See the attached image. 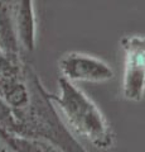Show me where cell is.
Here are the masks:
<instances>
[{
  "label": "cell",
  "mask_w": 145,
  "mask_h": 152,
  "mask_svg": "<svg viewBox=\"0 0 145 152\" xmlns=\"http://www.w3.org/2000/svg\"><path fill=\"white\" fill-rule=\"evenodd\" d=\"M25 75L29 86V102L14 110L17 134L45 140L62 152H87L59 117V112L49 98V91L29 64H25Z\"/></svg>",
  "instance_id": "6da1fadb"
},
{
  "label": "cell",
  "mask_w": 145,
  "mask_h": 152,
  "mask_svg": "<svg viewBox=\"0 0 145 152\" xmlns=\"http://www.w3.org/2000/svg\"><path fill=\"white\" fill-rule=\"evenodd\" d=\"M58 86L59 94L49 93V98L64 117L69 131L96 148L110 150L115 142L114 133L99 107L67 79L59 77Z\"/></svg>",
  "instance_id": "7a4b0ae2"
},
{
  "label": "cell",
  "mask_w": 145,
  "mask_h": 152,
  "mask_svg": "<svg viewBox=\"0 0 145 152\" xmlns=\"http://www.w3.org/2000/svg\"><path fill=\"white\" fill-rule=\"evenodd\" d=\"M123 95L126 100L140 102L145 95V34L125 36Z\"/></svg>",
  "instance_id": "3957f363"
},
{
  "label": "cell",
  "mask_w": 145,
  "mask_h": 152,
  "mask_svg": "<svg viewBox=\"0 0 145 152\" xmlns=\"http://www.w3.org/2000/svg\"><path fill=\"white\" fill-rule=\"evenodd\" d=\"M62 77L71 83H106L114 79V70L105 61L79 52H68L59 58Z\"/></svg>",
  "instance_id": "277c9868"
},
{
  "label": "cell",
  "mask_w": 145,
  "mask_h": 152,
  "mask_svg": "<svg viewBox=\"0 0 145 152\" xmlns=\"http://www.w3.org/2000/svg\"><path fill=\"white\" fill-rule=\"evenodd\" d=\"M17 3L18 0H0V48L8 57L20 61L24 58L17 34Z\"/></svg>",
  "instance_id": "5b68a950"
},
{
  "label": "cell",
  "mask_w": 145,
  "mask_h": 152,
  "mask_svg": "<svg viewBox=\"0 0 145 152\" xmlns=\"http://www.w3.org/2000/svg\"><path fill=\"white\" fill-rule=\"evenodd\" d=\"M15 26L22 51H34L37 45L34 0H18L15 12Z\"/></svg>",
  "instance_id": "8992f818"
},
{
  "label": "cell",
  "mask_w": 145,
  "mask_h": 152,
  "mask_svg": "<svg viewBox=\"0 0 145 152\" xmlns=\"http://www.w3.org/2000/svg\"><path fill=\"white\" fill-rule=\"evenodd\" d=\"M1 142H4L13 152H62L50 142L38 137L13 134Z\"/></svg>",
  "instance_id": "52a82bcc"
},
{
  "label": "cell",
  "mask_w": 145,
  "mask_h": 152,
  "mask_svg": "<svg viewBox=\"0 0 145 152\" xmlns=\"http://www.w3.org/2000/svg\"><path fill=\"white\" fill-rule=\"evenodd\" d=\"M17 134V119L14 110L0 96V141Z\"/></svg>",
  "instance_id": "ba28073f"
},
{
  "label": "cell",
  "mask_w": 145,
  "mask_h": 152,
  "mask_svg": "<svg viewBox=\"0 0 145 152\" xmlns=\"http://www.w3.org/2000/svg\"><path fill=\"white\" fill-rule=\"evenodd\" d=\"M0 152H13V151L9 148V147L4 143V142L0 141Z\"/></svg>",
  "instance_id": "9c48e42d"
}]
</instances>
